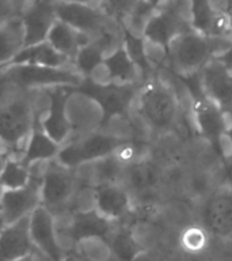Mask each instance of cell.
Masks as SVG:
<instances>
[{"mask_svg": "<svg viewBox=\"0 0 232 261\" xmlns=\"http://www.w3.org/2000/svg\"><path fill=\"white\" fill-rule=\"evenodd\" d=\"M0 150L6 151V147H4V144H3V142H2V140H0ZM6 152H7V151H6Z\"/></svg>", "mask_w": 232, "mask_h": 261, "instance_id": "7bdbcfd3", "label": "cell"}, {"mask_svg": "<svg viewBox=\"0 0 232 261\" xmlns=\"http://www.w3.org/2000/svg\"><path fill=\"white\" fill-rule=\"evenodd\" d=\"M16 261H34V257H33V254L30 253V254H27V256L22 257V258H19V260Z\"/></svg>", "mask_w": 232, "mask_h": 261, "instance_id": "60d3db41", "label": "cell"}, {"mask_svg": "<svg viewBox=\"0 0 232 261\" xmlns=\"http://www.w3.org/2000/svg\"><path fill=\"white\" fill-rule=\"evenodd\" d=\"M41 116L37 118L36 124L33 126L32 134H30V138H28L27 144H26V150H24L22 159H20L24 165L30 167L34 163L46 162V161L54 159L61 148V144L54 142L45 132V129L41 125Z\"/></svg>", "mask_w": 232, "mask_h": 261, "instance_id": "ffe728a7", "label": "cell"}, {"mask_svg": "<svg viewBox=\"0 0 232 261\" xmlns=\"http://www.w3.org/2000/svg\"><path fill=\"white\" fill-rule=\"evenodd\" d=\"M20 7L15 0H0V24L20 16Z\"/></svg>", "mask_w": 232, "mask_h": 261, "instance_id": "1f68e13d", "label": "cell"}, {"mask_svg": "<svg viewBox=\"0 0 232 261\" xmlns=\"http://www.w3.org/2000/svg\"><path fill=\"white\" fill-rule=\"evenodd\" d=\"M232 44V41L205 36L194 29L181 33L164 50L162 68L174 75L199 72L202 67Z\"/></svg>", "mask_w": 232, "mask_h": 261, "instance_id": "3957f363", "label": "cell"}, {"mask_svg": "<svg viewBox=\"0 0 232 261\" xmlns=\"http://www.w3.org/2000/svg\"><path fill=\"white\" fill-rule=\"evenodd\" d=\"M228 12H229V16H231V22H232V4L228 6Z\"/></svg>", "mask_w": 232, "mask_h": 261, "instance_id": "b9f144b4", "label": "cell"}, {"mask_svg": "<svg viewBox=\"0 0 232 261\" xmlns=\"http://www.w3.org/2000/svg\"><path fill=\"white\" fill-rule=\"evenodd\" d=\"M191 26L197 32L212 37L216 22L228 8L225 0H189Z\"/></svg>", "mask_w": 232, "mask_h": 261, "instance_id": "7402d4cb", "label": "cell"}, {"mask_svg": "<svg viewBox=\"0 0 232 261\" xmlns=\"http://www.w3.org/2000/svg\"><path fill=\"white\" fill-rule=\"evenodd\" d=\"M204 91L232 122V72L212 57L199 71Z\"/></svg>", "mask_w": 232, "mask_h": 261, "instance_id": "9a60e30c", "label": "cell"}, {"mask_svg": "<svg viewBox=\"0 0 232 261\" xmlns=\"http://www.w3.org/2000/svg\"><path fill=\"white\" fill-rule=\"evenodd\" d=\"M48 105L41 116V125L45 132L59 144H64L72 136V124L67 114V103L71 97L69 86L46 87Z\"/></svg>", "mask_w": 232, "mask_h": 261, "instance_id": "4fadbf2b", "label": "cell"}, {"mask_svg": "<svg viewBox=\"0 0 232 261\" xmlns=\"http://www.w3.org/2000/svg\"><path fill=\"white\" fill-rule=\"evenodd\" d=\"M144 0H101L99 7L121 26H126Z\"/></svg>", "mask_w": 232, "mask_h": 261, "instance_id": "f546056e", "label": "cell"}, {"mask_svg": "<svg viewBox=\"0 0 232 261\" xmlns=\"http://www.w3.org/2000/svg\"><path fill=\"white\" fill-rule=\"evenodd\" d=\"M140 83H114V82H98L93 77H84L76 87H71L73 93L83 94L91 98L101 106L102 122L99 128H106L115 117L129 118L137 97Z\"/></svg>", "mask_w": 232, "mask_h": 261, "instance_id": "277c9868", "label": "cell"}, {"mask_svg": "<svg viewBox=\"0 0 232 261\" xmlns=\"http://www.w3.org/2000/svg\"><path fill=\"white\" fill-rule=\"evenodd\" d=\"M30 236L34 248L45 253L53 261H64L67 253L59 244L52 212L42 205L37 207L30 215Z\"/></svg>", "mask_w": 232, "mask_h": 261, "instance_id": "e0dca14e", "label": "cell"}, {"mask_svg": "<svg viewBox=\"0 0 232 261\" xmlns=\"http://www.w3.org/2000/svg\"><path fill=\"white\" fill-rule=\"evenodd\" d=\"M133 110L141 120L151 142L172 135L182 139L195 135L187 125L186 113L178 94L158 71L141 82Z\"/></svg>", "mask_w": 232, "mask_h": 261, "instance_id": "7a4b0ae2", "label": "cell"}, {"mask_svg": "<svg viewBox=\"0 0 232 261\" xmlns=\"http://www.w3.org/2000/svg\"><path fill=\"white\" fill-rule=\"evenodd\" d=\"M32 179V167L24 165L20 159L8 156L0 173V185L4 189H16L27 185Z\"/></svg>", "mask_w": 232, "mask_h": 261, "instance_id": "f1b7e54d", "label": "cell"}, {"mask_svg": "<svg viewBox=\"0 0 232 261\" xmlns=\"http://www.w3.org/2000/svg\"><path fill=\"white\" fill-rule=\"evenodd\" d=\"M191 125L197 135L204 138L215 152L220 156L223 163L224 150L221 140L225 138L229 122L219 106L212 101L205 93L190 97Z\"/></svg>", "mask_w": 232, "mask_h": 261, "instance_id": "8fae6325", "label": "cell"}, {"mask_svg": "<svg viewBox=\"0 0 232 261\" xmlns=\"http://www.w3.org/2000/svg\"><path fill=\"white\" fill-rule=\"evenodd\" d=\"M64 2H71V3L91 4V6H99V3H101V0H64Z\"/></svg>", "mask_w": 232, "mask_h": 261, "instance_id": "8d00e7d4", "label": "cell"}, {"mask_svg": "<svg viewBox=\"0 0 232 261\" xmlns=\"http://www.w3.org/2000/svg\"><path fill=\"white\" fill-rule=\"evenodd\" d=\"M126 139L128 136L113 134L106 130V128L98 126L97 129L90 132L72 135L61 146L56 159L64 166L76 169L81 165L113 154Z\"/></svg>", "mask_w": 232, "mask_h": 261, "instance_id": "8992f818", "label": "cell"}, {"mask_svg": "<svg viewBox=\"0 0 232 261\" xmlns=\"http://www.w3.org/2000/svg\"><path fill=\"white\" fill-rule=\"evenodd\" d=\"M7 158H8L7 152L0 150V173H2V170H3V166H4V163H6V161H7Z\"/></svg>", "mask_w": 232, "mask_h": 261, "instance_id": "f35d334b", "label": "cell"}, {"mask_svg": "<svg viewBox=\"0 0 232 261\" xmlns=\"http://www.w3.org/2000/svg\"><path fill=\"white\" fill-rule=\"evenodd\" d=\"M3 192H4V188L0 185V200H2V196H3Z\"/></svg>", "mask_w": 232, "mask_h": 261, "instance_id": "ee69618b", "label": "cell"}, {"mask_svg": "<svg viewBox=\"0 0 232 261\" xmlns=\"http://www.w3.org/2000/svg\"><path fill=\"white\" fill-rule=\"evenodd\" d=\"M107 56V52L98 44L97 41H90L89 44L83 45L73 59V67L83 77H91L101 68L102 63Z\"/></svg>", "mask_w": 232, "mask_h": 261, "instance_id": "83f0119b", "label": "cell"}, {"mask_svg": "<svg viewBox=\"0 0 232 261\" xmlns=\"http://www.w3.org/2000/svg\"><path fill=\"white\" fill-rule=\"evenodd\" d=\"M59 0H32L20 12L24 30V46L46 41L57 18Z\"/></svg>", "mask_w": 232, "mask_h": 261, "instance_id": "5bb4252c", "label": "cell"}, {"mask_svg": "<svg viewBox=\"0 0 232 261\" xmlns=\"http://www.w3.org/2000/svg\"><path fill=\"white\" fill-rule=\"evenodd\" d=\"M24 46V30L20 16L0 24V67L7 64Z\"/></svg>", "mask_w": 232, "mask_h": 261, "instance_id": "d4e9b609", "label": "cell"}, {"mask_svg": "<svg viewBox=\"0 0 232 261\" xmlns=\"http://www.w3.org/2000/svg\"><path fill=\"white\" fill-rule=\"evenodd\" d=\"M225 2L228 3V6H231V4H232V0H225Z\"/></svg>", "mask_w": 232, "mask_h": 261, "instance_id": "f6af8a7d", "label": "cell"}, {"mask_svg": "<svg viewBox=\"0 0 232 261\" xmlns=\"http://www.w3.org/2000/svg\"><path fill=\"white\" fill-rule=\"evenodd\" d=\"M0 76L27 89H46L54 86L76 87L84 77L73 65L45 67V65H11L0 68Z\"/></svg>", "mask_w": 232, "mask_h": 261, "instance_id": "30bf717a", "label": "cell"}, {"mask_svg": "<svg viewBox=\"0 0 232 261\" xmlns=\"http://www.w3.org/2000/svg\"><path fill=\"white\" fill-rule=\"evenodd\" d=\"M212 236L201 224L191 222L177 234V249H175V252L191 254V256L202 254L209 248Z\"/></svg>", "mask_w": 232, "mask_h": 261, "instance_id": "484cf974", "label": "cell"}, {"mask_svg": "<svg viewBox=\"0 0 232 261\" xmlns=\"http://www.w3.org/2000/svg\"><path fill=\"white\" fill-rule=\"evenodd\" d=\"M101 67L106 69V72L109 75V82L121 83V85L140 83V81L137 79V65L130 59L124 44L118 45L113 52L109 53L105 57Z\"/></svg>", "mask_w": 232, "mask_h": 261, "instance_id": "603a6c76", "label": "cell"}, {"mask_svg": "<svg viewBox=\"0 0 232 261\" xmlns=\"http://www.w3.org/2000/svg\"><path fill=\"white\" fill-rule=\"evenodd\" d=\"M94 207L102 216L113 222H124L132 215V199L124 185L118 182L93 187Z\"/></svg>", "mask_w": 232, "mask_h": 261, "instance_id": "2e32d148", "label": "cell"}, {"mask_svg": "<svg viewBox=\"0 0 232 261\" xmlns=\"http://www.w3.org/2000/svg\"><path fill=\"white\" fill-rule=\"evenodd\" d=\"M122 44L130 59L137 65L138 71H141L144 79L156 72V68L151 64V60L147 55V41L140 34L133 33L125 26H122Z\"/></svg>", "mask_w": 232, "mask_h": 261, "instance_id": "4316f807", "label": "cell"}, {"mask_svg": "<svg viewBox=\"0 0 232 261\" xmlns=\"http://www.w3.org/2000/svg\"><path fill=\"white\" fill-rule=\"evenodd\" d=\"M215 59L219 61V63H221L228 71H231L232 72V44L229 45L228 48L224 49V50H221L220 53H217L215 56Z\"/></svg>", "mask_w": 232, "mask_h": 261, "instance_id": "836d02e7", "label": "cell"}, {"mask_svg": "<svg viewBox=\"0 0 232 261\" xmlns=\"http://www.w3.org/2000/svg\"><path fill=\"white\" fill-rule=\"evenodd\" d=\"M46 105V89H27L0 76V140L10 158L22 159L33 126Z\"/></svg>", "mask_w": 232, "mask_h": 261, "instance_id": "6da1fadb", "label": "cell"}, {"mask_svg": "<svg viewBox=\"0 0 232 261\" xmlns=\"http://www.w3.org/2000/svg\"><path fill=\"white\" fill-rule=\"evenodd\" d=\"M189 0H167L162 3L142 26L141 37L147 44L166 50L172 38L191 30Z\"/></svg>", "mask_w": 232, "mask_h": 261, "instance_id": "52a82bcc", "label": "cell"}, {"mask_svg": "<svg viewBox=\"0 0 232 261\" xmlns=\"http://www.w3.org/2000/svg\"><path fill=\"white\" fill-rule=\"evenodd\" d=\"M132 261H159L154 254H151L150 252H147V250H142L137 254V256L134 257Z\"/></svg>", "mask_w": 232, "mask_h": 261, "instance_id": "e575fe53", "label": "cell"}, {"mask_svg": "<svg viewBox=\"0 0 232 261\" xmlns=\"http://www.w3.org/2000/svg\"><path fill=\"white\" fill-rule=\"evenodd\" d=\"M164 2H167V0H146V3L148 4L152 10L158 8L159 6H160L162 3H164Z\"/></svg>", "mask_w": 232, "mask_h": 261, "instance_id": "74e56055", "label": "cell"}, {"mask_svg": "<svg viewBox=\"0 0 232 261\" xmlns=\"http://www.w3.org/2000/svg\"><path fill=\"white\" fill-rule=\"evenodd\" d=\"M15 2H16V3H18V6H19V7H20V10H23L24 6H26V4H27V3H30L32 0H15Z\"/></svg>", "mask_w": 232, "mask_h": 261, "instance_id": "ab89813d", "label": "cell"}, {"mask_svg": "<svg viewBox=\"0 0 232 261\" xmlns=\"http://www.w3.org/2000/svg\"><path fill=\"white\" fill-rule=\"evenodd\" d=\"M45 162L32 166V179L27 185L16 189H4L0 200V218L4 226L32 215L41 205V179Z\"/></svg>", "mask_w": 232, "mask_h": 261, "instance_id": "7c38bea8", "label": "cell"}, {"mask_svg": "<svg viewBox=\"0 0 232 261\" xmlns=\"http://www.w3.org/2000/svg\"><path fill=\"white\" fill-rule=\"evenodd\" d=\"M80 188L76 169L61 165L56 158L46 161L41 179V205L54 218L72 212L75 196Z\"/></svg>", "mask_w": 232, "mask_h": 261, "instance_id": "5b68a950", "label": "cell"}, {"mask_svg": "<svg viewBox=\"0 0 232 261\" xmlns=\"http://www.w3.org/2000/svg\"><path fill=\"white\" fill-rule=\"evenodd\" d=\"M191 218L213 237L232 238V184L221 182L191 205Z\"/></svg>", "mask_w": 232, "mask_h": 261, "instance_id": "ba28073f", "label": "cell"}, {"mask_svg": "<svg viewBox=\"0 0 232 261\" xmlns=\"http://www.w3.org/2000/svg\"><path fill=\"white\" fill-rule=\"evenodd\" d=\"M30 216L3 226L0 230V261H16L33 252Z\"/></svg>", "mask_w": 232, "mask_h": 261, "instance_id": "ac0fdd59", "label": "cell"}, {"mask_svg": "<svg viewBox=\"0 0 232 261\" xmlns=\"http://www.w3.org/2000/svg\"><path fill=\"white\" fill-rule=\"evenodd\" d=\"M64 261H89V260H87L85 257L81 256L80 253L77 252L76 249H75V250H72V252L67 253Z\"/></svg>", "mask_w": 232, "mask_h": 261, "instance_id": "d590c367", "label": "cell"}, {"mask_svg": "<svg viewBox=\"0 0 232 261\" xmlns=\"http://www.w3.org/2000/svg\"><path fill=\"white\" fill-rule=\"evenodd\" d=\"M56 11L59 19L85 34L91 41L122 30L121 24L110 18L99 6L59 0Z\"/></svg>", "mask_w": 232, "mask_h": 261, "instance_id": "9c48e42d", "label": "cell"}, {"mask_svg": "<svg viewBox=\"0 0 232 261\" xmlns=\"http://www.w3.org/2000/svg\"><path fill=\"white\" fill-rule=\"evenodd\" d=\"M106 242L111 250L114 261H132L138 253L142 252L128 220L117 222L109 237L106 238Z\"/></svg>", "mask_w": 232, "mask_h": 261, "instance_id": "cb8c5ba5", "label": "cell"}, {"mask_svg": "<svg viewBox=\"0 0 232 261\" xmlns=\"http://www.w3.org/2000/svg\"><path fill=\"white\" fill-rule=\"evenodd\" d=\"M46 41L61 55L69 57L73 61L79 49L83 45L89 44L90 38L83 33L77 32L71 24L57 19L50 29Z\"/></svg>", "mask_w": 232, "mask_h": 261, "instance_id": "44dd1931", "label": "cell"}, {"mask_svg": "<svg viewBox=\"0 0 232 261\" xmlns=\"http://www.w3.org/2000/svg\"><path fill=\"white\" fill-rule=\"evenodd\" d=\"M11 65H45V67H69L73 65L69 57L61 55L49 44L48 41H42L38 44L23 46L7 64L3 67ZM0 67V68H3Z\"/></svg>", "mask_w": 232, "mask_h": 261, "instance_id": "d6986e66", "label": "cell"}, {"mask_svg": "<svg viewBox=\"0 0 232 261\" xmlns=\"http://www.w3.org/2000/svg\"><path fill=\"white\" fill-rule=\"evenodd\" d=\"M76 250L89 261H114L111 250L105 238H84L77 242Z\"/></svg>", "mask_w": 232, "mask_h": 261, "instance_id": "4dcf8cb0", "label": "cell"}, {"mask_svg": "<svg viewBox=\"0 0 232 261\" xmlns=\"http://www.w3.org/2000/svg\"><path fill=\"white\" fill-rule=\"evenodd\" d=\"M225 139H228V142H229V146H231V151H229V154L225 156L223 162L224 166V171H225V181L228 179V177L232 174V122L228 126L227 132H225Z\"/></svg>", "mask_w": 232, "mask_h": 261, "instance_id": "d6a6232c", "label": "cell"}]
</instances>
